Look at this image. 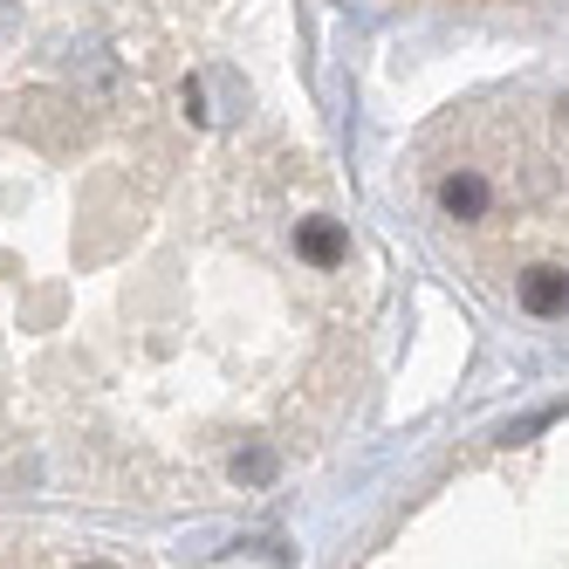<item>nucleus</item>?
<instances>
[{
    "label": "nucleus",
    "instance_id": "f257e3e1",
    "mask_svg": "<svg viewBox=\"0 0 569 569\" xmlns=\"http://www.w3.org/2000/svg\"><path fill=\"white\" fill-rule=\"evenodd\" d=\"M439 207L453 213V220H487V207H495V186H487L473 166H460V172L439 179Z\"/></svg>",
    "mask_w": 569,
    "mask_h": 569
},
{
    "label": "nucleus",
    "instance_id": "f03ea898",
    "mask_svg": "<svg viewBox=\"0 0 569 569\" xmlns=\"http://www.w3.org/2000/svg\"><path fill=\"white\" fill-rule=\"evenodd\" d=\"M521 309H528V316H562V309H569V268H556V261L528 268V274H521Z\"/></svg>",
    "mask_w": 569,
    "mask_h": 569
},
{
    "label": "nucleus",
    "instance_id": "7ed1b4c3",
    "mask_svg": "<svg viewBox=\"0 0 569 569\" xmlns=\"http://www.w3.org/2000/svg\"><path fill=\"white\" fill-rule=\"evenodd\" d=\"M296 248H302V261H316V268H337V261L350 254V240H343L337 220H302V227H296Z\"/></svg>",
    "mask_w": 569,
    "mask_h": 569
},
{
    "label": "nucleus",
    "instance_id": "20e7f679",
    "mask_svg": "<svg viewBox=\"0 0 569 569\" xmlns=\"http://www.w3.org/2000/svg\"><path fill=\"white\" fill-rule=\"evenodd\" d=\"M233 480H248V487L274 480V453H268V446H248V453H233Z\"/></svg>",
    "mask_w": 569,
    "mask_h": 569
},
{
    "label": "nucleus",
    "instance_id": "39448f33",
    "mask_svg": "<svg viewBox=\"0 0 569 569\" xmlns=\"http://www.w3.org/2000/svg\"><path fill=\"white\" fill-rule=\"evenodd\" d=\"M556 117H562V124H569V90H562V103H556Z\"/></svg>",
    "mask_w": 569,
    "mask_h": 569
},
{
    "label": "nucleus",
    "instance_id": "423d86ee",
    "mask_svg": "<svg viewBox=\"0 0 569 569\" xmlns=\"http://www.w3.org/2000/svg\"><path fill=\"white\" fill-rule=\"evenodd\" d=\"M83 569H110V562H83Z\"/></svg>",
    "mask_w": 569,
    "mask_h": 569
}]
</instances>
